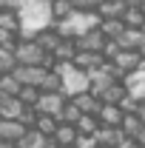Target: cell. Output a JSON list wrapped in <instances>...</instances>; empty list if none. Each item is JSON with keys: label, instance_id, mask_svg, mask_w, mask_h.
Segmentation results:
<instances>
[{"label": "cell", "instance_id": "6da1fadb", "mask_svg": "<svg viewBox=\"0 0 145 148\" xmlns=\"http://www.w3.org/2000/svg\"><path fill=\"white\" fill-rule=\"evenodd\" d=\"M66 83H63V94L71 100V97H77V94H83V91H88L91 88V77L85 71H80V69H74V71H68L66 77H63Z\"/></svg>", "mask_w": 145, "mask_h": 148}, {"label": "cell", "instance_id": "7a4b0ae2", "mask_svg": "<svg viewBox=\"0 0 145 148\" xmlns=\"http://www.w3.org/2000/svg\"><path fill=\"white\" fill-rule=\"evenodd\" d=\"M66 103H68V97L63 91H43L37 108H40V114H54V117H60L63 108H66Z\"/></svg>", "mask_w": 145, "mask_h": 148}, {"label": "cell", "instance_id": "3957f363", "mask_svg": "<svg viewBox=\"0 0 145 148\" xmlns=\"http://www.w3.org/2000/svg\"><path fill=\"white\" fill-rule=\"evenodd\" d=\"M51 69H46V66H17V80L23 86H40L43 88V83H46V77H49Z\"/></svg>", "mask_w": 145, "mask_h": 148}, {"label": "cell", "instance_id": "277c9868", "mask_svg": "<svg viewBox=\"0 0 145 148\" xmlns=\"http://www.w3.org/2000/svg\"><path fill=\"white\" fill-rule=\"evenodd\" d=\"M26 111V103L14 94H0V120H20Z\"/></svg>", "mask_w": 145, "mask_h": 148}, {"label": "cell", "instance_id": "5b68a950", "mask_svg": "<svg viewBox=\"0 0 145 148\" xmlns=\"http://www.w3.org/2000/svg\"><path fill=\"white\" fill-rule=\"evenodd\" d=\"M103 63H105V54H103V51H83V49H80L77 57H74V66H77L80 71H85V74L103 69Z\"/></svg>", "mask_w": 145, "mask_h": 148}, {"label": "cell", "instance_id": "8992f818", "mask_svg": "<svg viewBox=\"0 0 145 148\" xmlns=\"http://www.w3.org/2000/svg\"><path fill=\"white\" fill-rule=\"evenodd\" d=\"M108 40H111V37H105L103 29H91V32H85V34L77 37V43H80V49H83V51H103Z\"/></svg>", "mask_w": 145, "mask_h": 148}, {"label": "cell", "instance_id": "52a82bcc", "mask_svg": "<svg viewBox=\"0 0 145 148\" xmlns=\"http://www.w3.org/2000/svg\"><path fill=\"white\" fill-rule=\"evenodd\" d=\"M26 134H29V125H26L23 120H0V140L20 143Z\"/></svg>", "mask_w": 145, "mask_h": 148}, {"label": "cell", "instance_id": "ba28073f", "mask_svg": "<svg viewBox=\"0 0 145 148\" xmlns=\"http://www.w3.org/2000/svg\"><path fill=\"white\" fill-rule=\"evenodd\" d=\"M88 77H91V88H88V91H91V94H97L100 100H103V94L108 91L114 83H120V80H117L114 74H108L105 69H97V71H91Z\"/></svg>", "mask_w": 145, "mask_h": 148}, {"label": "cell", "instance_id": "9c48e42d", "mask_svg": "<svg viewBox=\"0 0 145 148\" xmlns=\"http://www.w3.org/2000/svg\"><path fill=\"white\" fill-rule=\"evenodd\" d=\"M142 60L145 57L140 54V51H134V49H122L120 54L114 57V63L122 69L125 74H134V71H140V66H142Z\"/></svg>", "mask_w": 145, "mask_h": 148}, {"label": "cell", "instance_id": "30bf717a", "mask_svg": "<svg viewBox=\"0 0 145 148\" xmlns=\"http://www.w3.org/2000/svg\"><path fill=\"white\" fill-rule=\"evenodd\" d=\"M94 137H97V143H100V145H111V148H117V145H120V143L128 137V134H125L122 128H117V125H100V131H97Z\"/></svg>", "mask_w": 145, "mask_h": 148}, {"label": "cell", "instance_id": "8fae6325", "mask_svg": "<svg viewBox=\"0 0 145 148\" xmlns=\"http://www.w3.org/2000/svg\"><path fill=\"white\" fill-rule=\"evenodd\" d=\"M71 103L83 114H100L103 111V100L97 94H91V91H83V94H77V97H71Z\"/></svg>", "mask_w": 145, "mask_h": 148}, {"label": "cell", "instance_id": "7c38bea8", "mask_svg": "<svg viewBox=\"0 0 145 148\" xmlns=\"http://www.w3.org/2000/svg\"><path fill=\"white\" fill-rule=\"evenodd\" d=\"M117 40H120L122 49H134V51H140V49L145 46V32H142V29H131V26H128Z\"/></svg>", "mask_w": 145, "mask_h": 148}, {"label": "cell", "instance_id": "4fadbf2b", "mask_svg": "<svg viewBox=\"0 0 145 148\" xmlns=\"http://www.w3.org/2000/svg\"><path fill=\"white\" fill-rule=\"evenodd\" d=\"M100 120H103V125H117V128H122L125 111H122V106H111V103H103Z\"/></svg>", "mask_w": 145, "mask_h": 148}, {"label": "cell", "instance_id": "5bb4252c", "mask_svg": "<svg viewBox=\"0 0 145 148\" xmlns=\"http://www.w3.org/2000/svg\"><path fill=\"white\" fill-rule=\"evenodd\" d=\"M63 40H66V37L60 34V32H57L54 26H51V29H43V32L37 34V43H40V46H43L46 51H51V54L57 51V46H60Z\"/></svg>", "mask_w": 145, "mask_h": 148}, {"label": "cell", "instance_id": "9a60e30c", "mask_svg": "<svg viewBox=\"0 0 145 148\" xmlns=\"http://www.w3.org/2000/svg\"><path fill=\"white\" fill-rule=\"evenodd\" d=\"M77 51H80V43H77V37H66V40H63V43L57 46L54 60H68V63H74Z\"/></svg>", "mask_w": 145, "mask_h": 148}, {"label": "cell", "instance_id": "2e32d148", "mask_svg": "<svg viewBox=\"0 0 145 148\" xmlns=\"http://www.w3.org/2000/svg\"><path fill=\"white\" fill-rule=\"evenodd\" d=\"M54 140L60 143V145H74V143L80 140V128H77V125H71V123H60V128H57Z\"/></svg>", "mask_w": 145, "mask_h": 148}, {"label": "cell", "instance_id": "e0dca14e", "mask_svg": "<svg viewBox=\"0 0 145 148\" xmlns=\"http://www.w3.org/2000/svg\"><path fill=\"white\" fill-rule=\"evenodd\" d=\"M97 12H100L103 17H122V14L128 12V3L125 0H103Z\"/></svg>", "mask_w": 145, "mask_h": 148}, {"label": "cell", "instance_id": "ac0fdd59", "mask_svg": "<svg viewBox=\"0 0 145 148\" xmlns=\"http://www.w3.org/2000/svg\"><path fill=\"white\" fill-rule=\"evenodd\" d=\"M100 29L105 32V37H111V40H117V37L125 32V20L122 17H103V23H100Z\"/></svg>", "mask_w": 145, "mask_h": 148}, {"label": "cell", "instance_id": "d6986e66", "mask_svg": "<svg viewBox=\"0 0 145 148\" xmlns=\"http://www.w3.org/2000/svg\"><path fill=\"white\" fill-rule=\"evenodd\" d=\"M20 66L14 49H0V74H14Z\"/></svg>", "mask_w": 145, "mask_h": 148}, {"label": "cell", "instance_id": "ffe728a7", "mask_svg": "<svg viewBox=\"0 0 145 148\" xmlns=\"http://www.w3.org/2000/svg\"><path fill=\"white\" fill-rule=\"evenodd\" d=\"M128 97V86H125V80H120V83H114L108 91L103 94V103H111V106H120L122 100Z\"/></svg>", "mask_w": 145, "mask_h": 148}, {"label": "cell", "instance_id": "44dd1931", "mask_svg": "<svg viewBox=\"0 0 145 148\" xmlns=\"http://www.w3.org/2000/svg\"><path fill=\"white\" fill-rule=\"evenodd\" d=\"M49 145V137L37 128H29V134L20 140V148H46Z\"/></svg>", "mask_w": 145, "mask_h": 148}, {"label": "cell", "instance_id": "7402d4cb", "mask_svg": "<svg viewBox=\"0 0 145 148\" xmlns=\"http://www.w3.org/2000/svg\"><path fill=\"white\" fill-rule=\"evenodd\" d=\"M20 91H23V83L17 80V74H0V94L20 97Z\"/></svg>", "mask_w": 145, "mask_h": 148}, {"label": "cell", "instance_id": "603a6c76", "mask_svg": "<svg viewBox=\"0 0 145 148\" xmlns=\"http://www.w3.org/2000/svg\"><path fill=\"white\" fill-rule=\"evenodd\" d=\"M34 128H37V131H43L46 137H54L57 128H60V120H57L54 114H40V120H37Z\"/></svg>", "mask_w": 145, "mask_h": 148}, {"label": "cell", "instance_id": "cb8c5ba5", "mask_svg": "<svg viewBox=\"0 0 145 148\" xmlns=\"http://www.w3.org/2000/svg\"><path fill=\"white\" fill-rule=\"evenodd\" d=\"M100 125H103L100 114H83V117H80V123H77L80 134H97V131H100Z\"/></svg>", "mask_w": 145, "mask_h": 148}, {"label": "cell", "instance_id": "d4e9b609", "mask_svg": "<svg viewBox=\"0 0 145 148\" xmlns=\"http://www.w3.org/2000/svg\"><path fill=\"white\" fill-rule=\"evenodd\" d=\"M51 12H54V20H66L77 12L74 0H51Z\"/></svg>", "mask_w": 145, "mask_h": 148}, {"label": "cell", "instance_id": "484cf974", "mask_svg": "<svg viewBox=\"0 0 145 148\" xmlns=\"http://www.w3.org/2000/svg\"><path fill=\"white\" fill-rule=\"evenodd\" d=\"M122 20H125V26H131V29H142L145 12L140 9V6H128V12L122 14Z\"/></svg>", "mask_w": 145, "mask_h": 148}, {"label": "cell", "instance_id": "4316f807", "mask_svg": "<svg viewBox=\"0 0 145 148\" xmlns=\"http://www.w3.org/2000/svg\"><path fill=\"white\" fill-rule=\"evenodd\" d=\"M20 12H0V29L6 32H20Z\"/></svg>", "mask_w": 145, "mask_h": 148}, {"label": "cell", "instance_id": "83f0119b", "mask_svg": "<svg viewBox=\"0 0 145 148\" xmlns=\"http://www.w3.org/2000/svg\"><path fill=\"white\" fill-rule=\"evenodd\" d=\"M80 117H83V111L68 100V103H66V108H63V114H60L57 120H60V123H71V125H77V123H80Z\"/></svg>", "mask_w": 145, "mask_h": 148}, {"label": "cell", "instance_id": "f1b7e54d", "mask_svg": "<svg viewBox=\"0 0 145 148\" xmlns=\"http://www.w3.org/2000/svg\"><path fill=\"white\" fill-rule=\"evenodd\" d=\"M40 97H43V88H40V86H23V91H20V100H23L26 106H37Z\"/></svg>", "mask_w": 145, "mask_h": 148}, {"label": "cell", "instance_id": "f546056e", "mask_svg": "<svg viewBox=\"0 0 145 148\" xmlns=\"http://www.w3.org/2000/svg\"><path fill=\"white\" fill-rule=\"evenodd\" d=\"M145 123L137 117V114H125V120H122V131H125L128 137H137V131L142 128Z\"/></svg>", "mask_w": 145, "mask_h": 148}, {"label": "cell", "instance_id": "4dcf8cb0", "mask_svg": "<svg viewBox=\"0 0 145 148\" xmlns=\"http://www.w3.org/2000/svg\"><path fill=\"white\" fill-rule=\"evenodd\" d=\"M63 74H57L54 69L49 71V77H46V83H43V91H63Z\"/></svg>", "mask_w": 145, "mask_h": 148}, {"label": "cell", "instance_id": "1f68e13d", "mask_svg": "<svg viewBox=\"0 0 145 148\" xmlns=\"http://www.w3.org/2000/svg\"><path fill=\"white\" fill-rule=\"evenodd\" d=\"M122 51V46H120V40H108L105 43V49H103V54H105V60H114V57Z\"/></svg>", "mask_w": 145, "mask_h": 148}, {"label": "cell", "instance_id": "d6a6232c", "mask_svg": "<svg viewBox=\"0 0 145 148\" xmlns=\"http://www.w3.org/2000/svg\"><path fill=\"white\" fill-rule=\"evenodd\" d=\"M100 143H97V137L94 134H80V140L74 143V148H97Z\"/></svg>", "mask_w": 145, "mask_h": 148}, {"label": "cell", "instance_id": "836d02e7", "mask_svg": "<svg viewBox=\"0 0 145 148\" xmlns=\"http://www.w3.org/2000/svg\"><path fill=\"white\" fill-rule=\"evenodd\" d=\"M26 0H0V12H20Z\"/></svg>", "mask_w": 145, "mask_h": 148}, {"label": "cell", "instance_id": "e575fe53", "mask_svg": "<svg viewBox=\"0 0 145 148\" xmlns=\"http://www.w3.org/2000/svg\"><path fill=\"white\" fill-rule=\"evenodd\" d=\"M117 148H142V145H140V143H137L134 137H125V140H122V143H120Z\"/></svg>", "mask_w": 145, "mask_h": 148}, {"label": "cell", "instance_id": "d590c367", "mask_svg": "<svg viewBox=\"0 0 145 148\" xmlns=\"http://www.w3.org/2000/svg\"><path fill=\"white\" fill-rule=\"evenodd\" d=\"M134 140H137V143H140V145L145 148V125H142L140 131H137V137H134Z\"/></svg>", "mask_w": 145, "mask_h": 148}, {"label": "cell", "instance_id": "8d00e7d4", "mask_svg": "<svg viewBox=\"0 0 145 148\" xmlns=\"http://www.w3.org/2000/svg\"><path fill=\"white\" fill-rule=\"evenodd\" d=\"M0 148H20V143H12V140H0Z\"/></svg>", "mask_w": 145, "mask_h": 148}, {"label": "cell", "instance_id": "74e56055", "mask_svg": "<svg viewBox=\"0 0 145 148\" xmlns=\"http://www.w3.org/2000/svg\"><path fill=\"white\" fill-rule=\"evenodd\" d=\"M137 117H140V120H142V123H145V100H142V103H140V108H137Z\"/></svg>", "mask_w": 145, "mask_h": 148}, {"label": "cell", "instance_id": "f35d334b", "mask_svg": "<svg viewBox=\"0 0 145 148\" xmlns=\"http://www.w3.org/2000/svg\"><path fill=\"white\" fill-rule=\"evenodd\" d=\"M125 3H128V6H142L145 0H125Z\"/></svg>", "mask_w": 145, "mask_h": 148}, {"label": "cell", "instance_id": "ab89813d", "mask_svg": "<svg viewBox=\"0 0 145 148\" xmlns=\"http://www.w3.org/2000/svg\"><path fill=\"white\" fill-rule=\"evenodd\" d=\"M60 148H74V145H60Z\"/></svg>", "mask_w": 145, "mask_h": 148}, {"label": "cell", "instance_id": "60d3db41", "mask_svg": "<svg viewBox=\"0 0 145 148\" xmlns=\"http://www.w3.org/2000/svg\"><path fill=\"white\" fill-rule=\"evenodd\" d=\"M97 148H111V145H97Z\"/></svg>", "mask_w": 145, "mask_h": 148}, {"label": "cell", "instance_id": "b9f144b4", "mask_svg": "<svg viewBox=\"0 0 145 148\" xmlns=\"http://www.w3.org/2000/svg\"><path fill=\"white\" fill-rule=\"evenodd\" d=\"M142 32H145V23H142Z\"/></svg>", "mask_w": 145, "mask_h": 148}]
</instances>
